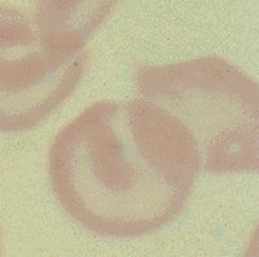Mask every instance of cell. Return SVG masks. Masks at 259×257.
<instances>
[{
  "label": "cell",
  "instance_id": "obj_2",
  "mask_svg": "<svg viewBox=\"0 0 259 257\" xmlns=\"http://www.w3.org/2000/svg\"><path fill=\"white\" fill-rule=\"evenodd\" d=\"M138 88L177 117L193 137L200 171L256 172L259 166L258 82L218 56L144 66Z\"/></svg>",
  "mask_w": 259,
  "mask_h": 257
},
{
  "label": "cell",
  "instance_id": "obj_3",
  "mask_svg": "<svg viewBox=\"0 0 259 257\" xmlns=\"http://www.w3.org/2000/svg\"><path fill=\"white\" fill-rule=\"evenodd\" d=\"M84 48L55 45L36 18L0 6V132L38 126L77 88Z\"/></svg>",
  "mask_w": 259,
  "mask_h": 257
},
{
  "label": "cell",
  "instance_id": "obj_1",
  "mask_svg": "<svg viewBox=\"0 0 259 257\" xmlns=\"http://www.w3.org/2000/svg\"><path fill=\"white\" fill-rule=\"evenodd\" d=\"M48 173L60 204L80 225L136 238L182 212L200 155L188 129L157 104L100 101L56 136Z\"/></svg>",
  "mask_w": 259,
  "mask_h": 257
},
{
  "label": "cell",
  "instance_id": "obj_4",
  "mask_svg": "<svg viewBox=\"0 0 259 257\" xmlns=\"http://www.w3.org/2000/svg\"><path fill=\"white\" fill-rule=\"evenodd\" d=\"M118 0H35L41 35L55 45L79 49Z\"/></svg>",
  "mask_w": 259,
  "mask_h": 257
}]
</instances>
